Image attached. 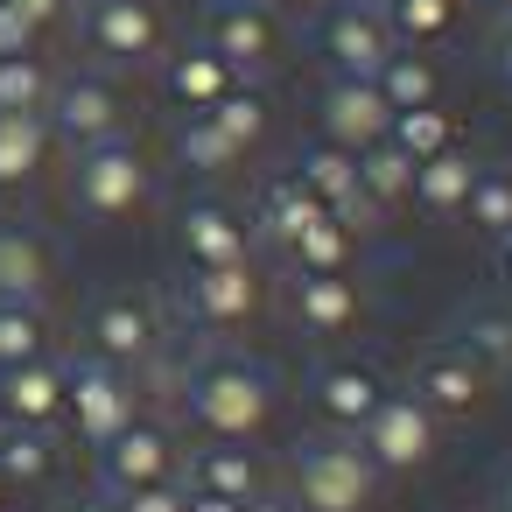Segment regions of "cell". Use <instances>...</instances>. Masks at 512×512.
I'll use <instances>...</instances> for the list:
<instances>
[{
  "label": "cell",
  "mask_w": 512,
  "mask_h": 512,
  "mask_svg": "<svg viewBox=\"0 0 512 512\" xmlns=\"http://www.w3.org/2000/svg\"><path fill=\"white\" fill-rule=\"evenodd\" d=\"M169 393H176V414L190 428V442H267V428L281 421V372L232 344V337H204L183 365H169Z\"/></svg>",
  "instance_id": "cell-1"
},
{
  "label": "cell",
  "mask_w": 512,
  "mask_h": 512,
  "mask_svg": "<svg viewBox=\"0 0 512 512\" xmlns=\"http://www.w3.org/2000/svg\"><path fill=\"white\" fill-rule=\"evenodd\" d=\"M281 477H288L281 498L295 512H372L379 491H386V477L372 470V456L358 449V435H330V428L295 435Z\"/></svg>",
  "instance_id": "cell-2"
},
{
  "label": "cell",
  "mask_w": 512,
  "mask_h": 512,
  "mask_svg": "<svg viewBox=\"0 0 512 512\" xmlns=\"http://www.w3.org/2000/svg\"><path fill=\"white\" fill-rule=\"evenodd\" d=\"M148 197H155V162L134 134L71 155V211L85 225H127L134 211H148Z\"/></svg>",
  "instance_id": "cell-3"
},
{
  "label": "cell",
  "mask_w": 512,
  "mask_h": 512,
  "mask_svg": "<svg viewBox=\"0 0 512 512\" xmlns=\"http://www.w3.org/2000/svg\"><path fill=\"white\" fill-rule=\"evenodd\" d=\"M78 337H85L78 351H92V358H106V365L134 372L141 386H148V379L162 372V358H169V330H162L155 302H148V295H134V288L99 295V302L85 309V330H78Z\"/></svg>",
  "instance_id": "cell-4"
},
{
  "label": "cell",
  "mask_w": 512,
  "mask_h": 512,
  "mask_svg": "<svg viewBox=\"0 0 512 512\" xmlns=\"http://www.w3.org/2000/svg\"><path fill=\"white\" fill-rule=\"evenodd\" d=\"M141 400H148V386H141L134 372H120V365H106V358H92V351H71V358H64V421H71V435H78L85 449L113 442L134 414H148Z\"/></svg>",
  "instance_id": "cell-5"
},
{
  "label": "cell",
  "mask_w": 512,
  "mask_h": 512,
  "mask_svg": "<svg viewBox=\"0 0 512 512\" xmlns=\"http://www.w3.org/2000/svg\"><path fill=\"white\" fill-rule=\"evenodd\" d=\"M78 36L99 57V71H148L169 57V15L162 0H85Z\"/></svg>",
  "instance_id": "cell-6"
},
{
  "label": "cell",
  "mask_w": 512,
  "mask_h": 512,
  "mask_svg": "<svg viewBox=\"0 0 512 512\" xmlns=\"http://www.w3.org/2000/svg\"><path fill=\"white\" fill-rule=\"evenodd\" d=\"M43 120H50V141L78 155V148H99V141L127 134V92H120L113 71L85 64V71H64V78L50 85Z\"/></svg>",
  "instance_id": "cell-7"
},
{
  "label": "cell",
  "mask_w": 512,
  "mask_h": 512,
  "mask_svg": "<svg viewBox=\"0 0 512 512\" xmlns=\"http://www.w3.org/2000/svg\"><path fill=\"white\" fill-rule=\"evenodd\" d=\"M358 449L372 456L379 477H421V470H435V456H442V421H435L407 386H386V400H379L372 421L358 428Z\"/></svg>",
  "instance_id": "cell-8"
},
{
  "label": "cell",
  "mask_w": 512,
  "mask_h": 512,
  "mask_svg": "<svg viewBox=\"0 0 512 512\" xmlns=\"http://www.w3.org/2000/svg\"><path fill=\"white\" fill-rule=\"evenodd\" d=\"M260 302H267V281H260L253 260L246 267H183V281H176V316L211 344L239 337L260 316Z\"/></svg>",
  "instance_id": "cell-9"
},
{
  "label": "cell",
  "mask_w": 512,
  "mask_h": 512,
  "mask_svg": "<svg viewBox=\"0 0 512 512\" xmlns=\"http://www.w3.org/2000/svg\"><path fill=\"white\" fill-rule=\"evenodd\" d=\"M491 372L456 344V337H428L421 351H414V365H407V393L449 428V421H470V414H484L491 407Z\"/></svg>",
  "instance_id": "cell-10"
},
{
  "label": "cell",
  "mask_w": 512,
  "mask_h": 512,
  "mask_svg": "<svg viewBox=\"0 0 512 512\" xmlns=\"http://www.w3.org/2000/svg\"><path fill=\"white\" fill-rule=\"evenodd\" d=\"M197 43L218 50L239 78H260L281 64L288 29H281V8H267V0H211L204 22H197Z\"/></svg>",
  "instance_id": "cell-11"
},
{
  "label": "cell",
  "mask_w": 512,
  "mask_h": 512,
  "mask_svg": "<svg viewBox=\"0 0 512 512\" xmlns=\"http://www.w3.org/2000/svg\"><path fill=\"white\" fill-rule=\"evenodd\" d=\"M92 456H99V491L127 498V491H141V484H176V470H183V435H176L169 421H155V414H134V421H127L113 442H99Z\"/></svg>",
  "instance_id": "cell-12"
},
{
  "label": "cell",
  "mask_w": 512,
  "mask_h": 512,
  "mask_svg": "<svg viewBox=\"0 0 512 512\" xmlns=\"http://www.w3.org/2000/svg\"><path fill=\"white\" fill-rule=\"evenodd\" d=\"M253 218H246V204H232V197H218V190H204V197H190L183 211H176V260L183 267H246L253 260Z\"/></svg>",
  "instance_id": "cell-13"
},
{
  "label": "cell",
  "mask_w": 512,
  "mask_h": 512,
  "mask_svg": "<svg viewBox=\"0 0 512 512\" xmlns=\"http://www.w3.org/2000/svg\"><path fill=\"white\" fill-rule=\"evenodd\" d=\"M302 400L316 414V428L330 435H358L372 421V407L386 400V372L365 365V358H323L309 379H302Z\"/></svg>",
  "instance_id": "cell-14"
},
{
  "label": "cell",
  "mask_w": 512,
  "mask_h": 512,
  "mask_svg": "<svg viewBox=\"0 0 512 512\" xmlns=\"http://www.w3.org/2000/svg\"><path fill=\"white\" fill-rule=\"evenodd\" d=\"M316 50L330 64V78H372L400 43L386 29L379 8H358V0H330V8L316 15Z\"/></svg>",
  "instance_id": "cell-15"
},
{
  "label": "cell",
  "mask_w": 512,
  "mask_h": 512,
  "mask_svg": "<svg viewBox=\"0 0 512 512\" xmlns=\"http://www.w3.org/2000/svg\"><path fill=\"white\" fill-rule=\"evenodd\" d=\"M386 127H393V106L379 99L372 78H330V85H323V99H316V134H323L330 148L365 155L372 141H386Z\"/></svg>",
  "instance_id": "cell-16"
},
{
  "label": "cell",
  "mask_w": 512,
  "mask_h": 512,
  "mask_svg": "<svg viewBox=\"0 0 512 512\" xmlns=\"http://www.w3.org/2000/svg\"><path fill=\"white\" fill-rule=\"evenodd\" d=\"M288 316L302 337L316 344H344L358 323H365V288L351 274H295L288 281Z\"/></svg>",
  "instance_id": "cell-17"
},
{
  "label": "cell",
  "mask_w": 512,
  "mask_h": 512,
  "mask_svg": "<svg viewBox=\"0 0 512 512\" xmlns=\"http://www.w3.org/2000/svg\"><path fill=\"white\" fill-rule=\"evenodd\" d=\"M176 477H183V491H211V498H239V505H253L260 491H274L253 442H190Z\"/></svg>",
  "instance_id": "cell-18"
},
{
  "label": "cell",
  "mask_w": 512,
  "mask_h": 512,
  "mask_svg": "<svg viewBox=\"0 0 512 512\" xmlns=\"http://www.w3.org/2000/svg\"><path fill=\"white\" fill-rule=\"evenodd\" d=\"M288 176H295V183L330 211V218H344V225L372 232V225H365V211H358V155H351V148H330V141L316 134V141L288 162Z\"/></svg>",
  "instance_id": "cell-19"
},
{
  "label": "cell",
  "mask_w": 512,
  "mask_h": 512,
  "mask_svg": "<svg viewBox=\"0 0 512 512\" xmlns=\"http://www.w3.org/2000/svg\"><path fill=\"white\" fill-rule=\"evenodd\" d=\"M0 421L8 428H57L64 421V358H29L0 372Z\"/></svg>",
  "instance_id": "cell-20"
},
{
  "label": "cell",
  "mask_w": 512,
  "mask_h": 512,
  "mask_svg": "<svg viewBox=\"0 0 512 512\" xmlns=\"http://www.w3.org/2000/svg\"><path fill=\"white\" fill-rule=\"evenodd\" d=\"M232 64L218 57V50H204V43H183V50H169L162 57V99L176 106V113H211L225 92H232Z\"/></svg>",
  "instance_id": "cell-21"
},
{
  "label": "cell",
  "mask_w": 512,
  "mask_h": 512,
  "mask_svg": "<svg viewBox=\"0 0 512 512\" xmlns=\"http://www.w3.org/2000/svg\"><path fill=\"white\" fill-rule=\"evenodd\" d=\"M57 253L29 225H0V302H50Z\"/></svg>",
  "instance_id": "cell-22"
},
{
  "label": "cell",
  "mask_w": 512,
  "mask_h": 512,
  "mask_svg": "<svg viewBox=\"0 0 512 512\" xmlns=\"http://www.w3.org/2000/svg\"><path fill=\"white\" fill-rule=\"evenodd\" d=\"M470 183H477V155L456 141V148H442V155H428V162H414V211H428V218H463V204H470Z\"/></svg>",
  "instance_id": "cell-23"
},
{
  "label": "cell",
  "mask_w": 512,
  "mask_h": 512,
  "mask_svg": "<svg viewBox=\"0 0 512 512\" xmlns=\"http://www.w3.org/2000/svg\"><path fill=\"white\" fill-rule=\"evenodd\" d=\"M246 218H253V239H267L274 253H288V246L323 218V204H316L295 176H274V183H260V197H253V211H246Z\"/></svg>",
  "instance_id": "cell-24"
},
{
  "label": "cell",
  "mask_w": 512,
  "mask_h": 512,
  "mask_svg": "<svg viewBox=\"0 0 512 512\" xmlns=\"http://www.w3.org/2000/svg\"><path fill=\"white\" fill-rule=\"evenodd\" d=\"M407 197H414V162H407L393 141H372V148L358 155V211H365V225L407 211Z\"/></svg>",
  "instance_id": "cell-25"
},
{
  "label": "cell",
  "mask_w": 512,
  "mask_h": 512,
  "mask_svg": "<svg viewBox=\"0 0 512 512\" xmlns=\"http://www.w3.org/2000/svg\"><path fill=\"white\" fill-rule=\"evenodd\" d=\"M204 120H211V127L246 155V162H253V155L267 148V134H274V99H267V85H260V78H232V92H225Z\"/></svg>",
  "instance_id": "cell-26"
},
{
  "label": "cell",
  "mask_w": 512,
  "mask_h": 512,
  "mask_svg": "<svg viewBox=\"0 0 512 512\" xmlns=\"http://www.w3.org/2000/svg\"><path fill=\"white\" fill-rule=\"evenodd\" d=\"M50 120L43 113H0V197H15V190H29L36 176H43V162H50Z\"/></svg>",
  "instance_id": "cell-27"
},
{
  "label": "cell",
  "mask_w": 512,
  "mask_h": 512,
  "mask_svg": "<svg viewBox=\"0 0 512 512\" xmlns=\"http://www.w3.org/2000/svg\"><path fill=\"white\" fill-rule=\"evenodd\" d=\"M169 148H176V169H190L197 183H232V176H246V155H239L204 113H183L176 134H169Z\"/></svg>",
  "instance_id": "cell-28"
},
{
  "label": "cell",
  "mask_w": 512,
  "mask_h": 512,
  "mask_svg": "<svg viewBox=\"0 0 512 512\" xmlns=\"http://www.w3.org/2000/svg\"><path fill=\"white\" fill-rule=\"evenodd\" d=\"M372 85H379V99H386L393 113L442 106V64H435L428 50H393V57L372 71Z\"/></svg>",
  "instance_id": "cell-29"
},
{
  "label": "cell",
  "mask_w": 512,
  "mask_h": 512,
  "mask_svg": "<svg viewBox=\"0 0 512 512\" xmlns=\"http://www.w3.org/2000/svg\"><path fill=\"white\" fill-rule=\"evenodd\" d=\"M442 337H456L491 379H512V309H498V302H470Z\"/></svg>",
  "instance_id": "cell-30"
},
{
  "label": "cell",
  "mask_w": 512,
  "mask_h": 512,
  "mask_svg": "<svg viewBox=\"0 0 512 512\" xmlns=\"http://www.w3.org/2000/svg\"><path fill=\"white\" fill-rule=\"evenodd\" d=\"M57 463H64L57 428H8V421H0V477H8V491H36V484H50Z\"/></svg>",
  "instance_id": "cell-31"
},
{
  "label": "cell",
  "mask_w": 512,
  "mask_h": 512,
  "mask_svg": "<svg viewBox=\"0 0 512 512\" xmlns=\"http://www.w3.org/2000/svg\"><path fill=\"white\" fill-rule=\"evenodd\" d=\"M288 267L295 274H351L358 267V225H344V218H316L295 246H288Z\"/></svg>",
  "instance_id": "cell-32"
},
{
  "label": "cell",
  "mask_w": 512,
  "mask_h": 512,
  "mask_svg": "<svg viewBox=\"0 0 512 512\" xmlns=\"http://www.w3.org/2000/svg\"><path fill=\"white\" fill-rule=\"evenodd\" d=\"M463 218H470V232L484 246H505L512 239V162H477V183H470Z\"/></svg>",
  "instance_id": "cell-33"
},
{
  "label": "cell",
  "mask_w": 512,
  "mask_h": 512,
  "mask_svg": "<svg viewBox=\"0 0 512 512\" xmlns=\"http://www.w3.org/2000/svg\"><path fill=\"white\" fill-rule=\"evenodd\" d=\"M50 351H57L50 302H0V372L29 365V358H50Z\"/></svg>",
  "instance_id": "cell-34"
},
{
  "label": "cell",
  "mask_w": 512,
  "mask_h": 512,
  "mask_svg": "<svg viewBox=\"0 0 512 512\" xmlns=\"http://www.w3.org/2000/svg\"><path fill=\"white\" fill-rule=\"evenodd\" d=\"M379 15H386V29H393L400 50H442L463 8H449V0H386Z\"/></svg>",
  "instance_id": "cell-35"
},
{
  "label": "cell",
  "mask_w": 512,
  "mask_h": 512,
  "mask_svg": "<svg viewBox=\"0 0 512 512\" xmlns=\"http://www.w3.org/2000/svg\"><path fill=\"white\" fill-rule=\"evenodd\" d=\"M386 141L407 155V162H428V155H442V148H456L463 134H456V120H449V106H421V113H393V127H386Z\"/></svg>",
  "instance_id": "cell-36"
},
{
  "label": "cell",
  "mask_w": 512,
  "mask_h": 512,
  "mask_svg": "<svg viewBox=\"0 0 512 512\" xmlns=\"http://www.w3.org/2000/svg\"><path fill=\"white\" fill-rule=\"evenodd\" d=\"M57 71L29 50V57H0V113H43L50 106Z\"/></svg>",
  "instance_id": "cell-37"
},
{
  "label": "cell",
  "mask_w": 512,
  "mask_h": 512,
  "mask_svg": "<svg viewBox=\"0 0 512 512\" xmlns=\"http://www.w3.org/2000/svg\"><path fill=\"white\" fill-rule=\"evenodd\" d=\"M8 8H15V15H22L36 36H57V29L78 15V0H8Z\"/></svg>",
  "instance_id": "cell-38"
},
{
  "label": "cell",
  "mask_w": 512,
  "mask_h": 512,
  "mask_svg": "<svg viewBox=\"0 0 512 512\" xmlns=\"http://www.w3.org/2000/svg\"><path fill=\"white\" fill-rule=\"evenodd\" d=\"M120 512H183V477H176V484H141V491H127Z\"/></svg>",
  "instance_id": "cell-39"
},
{
  "label": "cell",
  "mask_w": 512,
  "mask_h": 512,
  "mask_svg": "<svg viewBox=\"0 0 512 512\" xmlns=\"http://www.w3.org/2000/svg\"><path fill=\"white\" fill-rule=\"evenodd\" d=\"M484 71H491V85L512 99V15L498 22V36H491V50H484Z\"/></svg>",
  "instance_id": "cell-40"
},
{
  "label": "cell",
  "mask_w": 512,
  "mask_h": 512,
  "mask_svg": "<svg viewBox=\"0 0 512 512\" xmlns=\"http://www.w3.org/2000/svg\"><path fill=\"white\" fill-rule=\"evenodd\" d=\"M36 43H43V36H36V29H29V22L8 8V0H0V57H29Z\"/></svg>",
  "instance_id": "cell-41"
},
{
  "label": "cell",
  "mask_w": 512,
  "mask_h": 512,
  "mask_svg": "<svg viewBox=\"0 0 512 512\" xmlns=\"http://www.w3.org/2000/svg\"><path fill=\"white\" fill-rule=\"evenodd\" d=\"M183 512H246L239 498H211V491H183Z\"/></svg>",
  "instance_id": "cell-42"
},
{
  "label": "cell",
  "mask_w": 512,
  "mask_h": 512,
  "mask_svg": "<svg viewBox=\"0 0 512 512\" xmlns=\"http://www.w3.org/2000/svg\"><path fill=\"white\" fill-rule=\"evenodd\" d=\"M491 512H512V456H505L498 477H491Z\"/></svg>",
  "instance_id": "cell-43"
},
{
  "label": "cell",
  "mask_w": 512,
  "mask_h": 512,
  "mask_svg": "<svg viewBox=\"0 0 512 512\" xmlns=\"http://www.w3.org/2000/svg\"><path fill=\"white\" fill-rule=\"evenodd\" d=\"M64 512H120V498L113 491H92V498H71Z\"/></svg>",
  "instance_id": "cell-44"
},
{
  "label": "cell",
  "mask_w": 512,
  "mask_h": 512,
  "mask_svg": "<svg viewBox=\"0 0 512 512\" xmlns=\"http://www.w3.org/2000/svg\"><path fill=\"white\" fill-rule=\"evenodd\" d=\"M246 512H295V505H288V498H281V491H260V498H253V505H246Z\"/></svg>",
  "instance_id": "cell-45"
},
{
  "label": "cell",
  "mask_w": 512,
  "mask_h": 512,
  "mask_svg": "<svg viewBox=\"0 0 512 512\" xmlns=\"http://www.w3.org/2000/svg\"><path fill=\"white\" fill-rule=\"evenodd\" d=\"M498 274H505V281H512V239H505V246H498Z\"/></svg>",
  "instance_id": "cell-46"
},
{
  "label": "cell",
  "mask_w": 512,
  "mask_h": 512,
  "mask_svg": "<svg viewBox=\"0 0 512 512\" xmlns=\"http://www.w3.org/2000/svg\"><path fill=\"white\" fill-rule=\"evenodd\" d=\"M477 8H491V15L505 22V15H512V0H477Z\"/></svg>",
  "instance_id": "cell-47"
},
{
  "label": "cell",
  "mask_w": 512,
  "mask_h": 512,
  "mask_svg": "<svg viewBox=\"0 0 512 512\" xmlns=\"http://www.w3.org/2000/svg\"><path fill=\"white\" fill-rule=\"evenodd\" d=\"M358 8H386V0H358Z\"/></svg>",
  "instance_id": "cell-48"
},
{
  "label": "cell",
  "mask_w": 512,
  "mask_h": 512,
  "mask_svg": "<svg viewBox=\"0 0 512 512\" xmlns=\"http://www.w3.org/2000/svg\"><path fill=\"white\" fill-rule=\"evenodd\" d=\"M0 505H8V477H0Z\"/></svg>",
  "instance_id": "cell-49"
},
{
  "label": "cell",
  "mask_w": 512,
  "mask_h": 512,
  "mask_svg": "<svg viewBox=\"0 0 512 512\" xmlns=\"http://www.w3.org/2000/svg\"><path fill=\"white\" fill-rule=\"evenodd\" d=\"M449 8H470V0H449Z\"/></svg>",
  "instance_id": "cell-50"
},
{
  "label": "cell",
  "mask_w": 512,
  "mask_h": 512,
  "mask_svg": "<svg viewBox=\"0 0 512 512\" xmlns=\"http://www.w3.org/2000/svg\"><path fill=\"white\" fill-rule=\"evenodd\" d=\"M267 8H281V0H267Z\"/></svg>",
  "instance_id": "cell-51"
},
{
  "label": "cell",
  "mask_w": 512,
  "mask_h": 512,
  "mask_svg": "<svg viewBox=\"0 0 512 512\" xmlns=\"http://www.w3.org/2000/svg\"><path fill=\"white\" fill-rule=\"evenodd\" d=\"M78 8H85V0H78Z\"/></svg>",
  "instance_id": "cell-52"
}]
</instances>
